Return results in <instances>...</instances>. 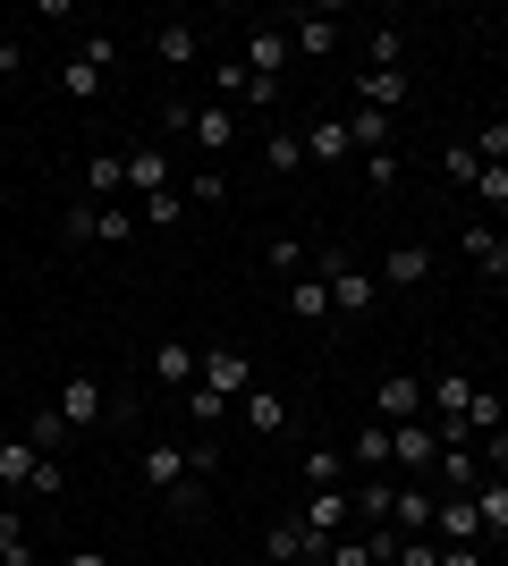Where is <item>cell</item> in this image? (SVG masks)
I'll return each mask as SVG.
<instances>
[{
	"label": "cell",
	"mask_w": 508,
	"mask_h": 566,
	"mask_svg": "<svg viewBox=\"0 0 508 566\" xmlns=\"http://www.w3.org/2000/svg\"><path fill=\"white\" fill-rule=\"evenodd\" d=\"M212 465H220L212 440H204V449H178V440H145V449H136V473H145V482L178 507V516H195V507H204V499H195V482H204Z\"/></svg>",
	"instance_id": "1"
},
{
	"label": "cell",
	"mask_w": 508,
	"mask_h": 566,
	"mask_svg": "<svg viewBox=\"0 0 508 566\" xmlns=\"http://www.w3.org/2000/svg\"><path fill=\"white\" fill-rule=\"evenodd\" d=\"M314 280L331 287V313H339V322H364V313L382 305V280H373L348 245H322V254H314Z\"/></svg>",
	"instance_id": "2"
},
{
	"label": "cell",
	"mask_w": 508,
	"mask_h": 566,
	"mask_svg": "<svg viewBox=\"0 0 508 566\" xmlns=\"http://www.w3.org/2000/svg\"><path fill=\"white\" fill-rule=\"evenodd\" d=\"M51 406H60V415H69V431H102V423H111V415H120V423H127V415H136V406H111V380H102V373H85V364H76V373L69 380H60V398H51Z\"/></svg>",
	"instance_id": "3"
},
{
	"label": "cell",
	"mask_w": 508,
	"mask_h": 566,
	"mask_svg": "<svg viewBox=\"0 0 508 566\" xmlns=\"http://www.w3.org/2000/svg\"><path fill=\"white\" fill-rule=\"evenodd\" d=\"M111 69H120V43H111V34H85V51L60 69V94H69V102H102Z\"/></svg>",
	"instance_id": "4"
},
{
	"label": "cell",
	"mask_w": 508,
	"mask_h": 566,
	"mask_svg": "<svg viewBox=\"0 0 508 566\" xmlns=\"http://www.w3.org/2000/svg\"><path fill=\"white\" fill-rule=\"evenodd\" d=\"M440 440H449V431H440L433 415H415V423H390V457H398V465H407V482H424V473H433Z\"/></svg>",
	"instance_id": "5"
},
{
	"label": "cell",
	"mask_w": 508,
	"mask_h": 566,
	"mask_svg": "<svg viewBox=\"0 0 508 566\" xmlns=\"http://www.w3.org/2000/svg\"><path fill=\"white\" fill-rule=\"evenodd\" d=\"M289 60H297V43H289V18L280 25H246V76H289Z\"/></svg>",
	"instance_id": "6"
},
{
	"label": "cell",
	"mask_w": 508,
	"mask_h": 566,
	"mask_svg": "<svg viewBox=\"0 0 508 566\" xmlns=\"http://www.w3.org/2000/svg\"><path fill=\"white\" fill-rule=\"evenodd\" d=\"M145 373H153V389H195V380H204V355H195L187 338H153Z\"/></svg>",
	"instance_id": "7"
},
{
	"label": "cell",
	"mask_w": 508,
	"mask_h": 566,
	"mask_svg": "<svg viewBox=\"0 0 508 566\" xmlns=\"http://www.w3.org/2000/svg\"><path fill=\"white\" fill-rule=\"evenodd\" d=\"M433 542L440 549H484V507H475V499H440L433 507Z\"/></svg>",
	"instance_id": "8"
},
{
	"label": "cell",
	"mask_w": 508,
	"mask_h": 566,
	"mask_svg": "<svg viewBox=\"0 0 508 566\" xmlns=\"http://www.w3.org/2000/svg\"><path fill=\"white\" fill-rule=\"evenodd\" d=\"M433 482H440V499H475V482H484V457L466 449V440H440Z\"/></svg>",
	"instance_id": "9"
},
{
	"label": "cell",
	"mask_w": 508,
	"mask_h": 566,
	"mask_svg": "<svg viewBox=\"0 0 508 566\" xmlns=\"http://www.w3.org/2000/svg\"><path fill=\"white\" fill-rule=\"evenodd\" d=\"M178 136H187L195 153H229V144H238V111H229V102H204V111H187Z\"/></svg>",
	"instance_id": "10"
},
{
	"label": "cell",
	"mask_w": 508,
	"mask_h": 566,
	"mask_svg": "<svg viewBox=\"0 0 508 566\" xmlns=\"http://www.w3.org/2000/svg\"><path fill=\"white\" fill-rule=\"evenodd\" d=\"M373 415H382V423H415V415H424V380H415V373H382Z\"/></svg>",
	"instance_id": "11"
},
{
	"label": "cell",
	"mask_w": 508,
	"mask_h": 566,
	"mask_svg": "<svg viewBox=\"0 0 508 566\" xmlns=\"http://www.w3.org/2000/svg\"><path fill=\"white\" fill-rule=\"evenodd\" d=\"M297 524H305L314 542H339V533L356 524V507H348V491H314L305 507H297Z\"/></svg>",
	"instance_id": "12"
},
{
	"label": "cell",
	"mask_w": 508,
	"mask_h": 566,
	"mask_svg": "<svg viewBox=\"0 0 508 566\" xmlns=\"http://www.w3.org/2000/svg\"><path fill=\"white\" fill-rule=\"evenodd\" d=\"M162 187H178V161H169L162 144H136L127 153V195H162Z\"/></svg>",
	"instance_id": "13"
},
{
	"label": "cell",
	"mask_w": 508,
	"mask_h": 566,
	"mask_svg": "<svg viewBox=\"0 0 508 566\" xmlns=\"http://www.w3.org/2000/svg\"><path fill=\"white\" fill-rule=\"evenodd\" d=\"M204 389H220V398H246V389H255V364H246L238 347H204Z\"/></svg>",
	"instance_id": "14"
},
{
	"label": "cell",
	"mask_w": 508,
	"mask_h": 566,
	"mask_svg": "<svg viewBox=\"0 0 508 566\" xmlns=\"http://www.w3.org/2000/svg\"><path fill=\"white\" fill-rule=\"evenodd\" d=\"M280 305H289V322H305V331H322V322H339V313H331V287H322L314 271L280 287Z\"/></svg>",
	"instance_id": "15"
},
{
	"label": "cell",
	"mask_w": 508,
	"mask_h": 566,
	"mask_svg": "<svg viewBox=\"0 0 508 566\" xmlns=\"http://www.w3.org/2000/svg\"><path fill=\"white\" fill-rule=\"evenodd\" d=\"M424 280H433V245H424V237L390 245V262H382V287H424Z\"/></svg>",
	"instance_id": "16"
},
{
	"label": "cell",
	"mask_w": 508,
	"mask_h": 566,
	"mask_svg": "<svg viewBox=\"0 0 508 566\" xmlns=\"http://www.w3.org/2000/svg\"><path fill=\"white\" fill-rule=\"evenodd\" d=\"M433 507H440V491H424V482H398V491H390V524H398V533H433Z\"/></svg>",
	"instance_id": "17"
},
{
	"label": "cell",
	"mask_w": 508,
	"mask_h": 566,
	"mask_svg": "<svg viewBox=\"0 0 508 566\" xmlns=\"http://www.w3.org/2000/svg\"><path fill=\"white\" fill-rule=\"evenodd\" d=\"M458 254L484 271V280H508V237L500 229H458Z\"/></svg>",
	"instance_id": "18"
},
{
	"label": "cell",
	"mask_w": 508,
	"mask_h": 566,
	"mask_svg": "<svg viewBox=\"0 0 508 566\" xmlns=\"http://www.w3.org/2000/svg\"><path fill=\"white\" fill-rule=\"evenodd\" d=\"M407 94H415L407 69H364V76H356V102H364V111H398Z\"/></svg>",
	"instance_id": "19"
},
{
	"label": "cell",
	"mask_w": 508,
	"mask_h": 566,
	"mask_svg": "<svg viewBox=\"0 0 508 566\" xmlns=\"http://www.w3.org/2000/svg\"><path fill=\"white\" fill-rule=\"evenodd\" d=\"M85 203H127V161L120 153H94V161H85Z\"/></svg>",
	"instance_id": "20"
},
{
	"label": "cell",
	"mask_w": 508,
	"mask_h": 566,
	"mask_svg": "<svg viewBox=\"0 0 508 566\" xmlns=\"http://www.w3.org/2000/svg\"><path fill=\"white\" fill-rule=\"evenodd\" d=\"M289 43H297V60H331V51H339V25L322 18V9H305V18H289Z\"/></svg>",
	"instance_id": "21"
},
{
	"label": "cell",
	"mask_w": 508,
	"mask_h": 566,
	"mask_svg": "<svg viewBox=\"0 0 508 566\" xmlns=\"http://www.w3.org/2000/svg\"><path fill=\"white\" fill-rule=\"evenodd\" d=\"M153 60H162V69H195V60H204V34H195V25H153Z\"/></svg>",
	"instance_id": "22"
},
{
	"label": "cell",
	"mask_w": 508,
	"mask_h": 566,
	"mask_svg": "<svg viewBox=\"0 0 508 566\" xmlns=\"http://www.w3.org/2000/svg\"><path fill=\"white\" fill-rule=\"evenodd\" d=\"M102 212H111V203H85V195L60 203V245H102Z\"/></svg>",
	"instance_id": "23"
},
{
	"label": "cell",
	"mask_w": 508,
	"mask_h": 566,
	"mask_svg": "<svg viewBox=\"0 0 508 566\" xmlns=\"http://www.w3.org/2000/svg\"><path fill=\"white\" fill-rule=\"evenodd\" d=\"M475 507H484V542H508V473L475 482Z\"/></svg>",
	"instance_id": "24"
},
{
	"label": "cell",
	"mask_w": 508,
	"mask_h": 566,
	"mask_svg": "<svg viewBox=\"0 0 508 566\" xmlns=\"http://www.w3.org/2000/svg\"><path fill=\"white\" fill-rule=\"evenodd\" d=\"M348 153H356V144H348V118L322 111L314 127H305V161H348Z\"/></svg>",
	"instance_id": "25"
},
{
	"label": "cell",
	"mask_w": 508,
	"mask_h": 566,
	"mask_svg": "<svg viewBox=\"0 0 508 566\" xmlns=\"http://www.w3.org/2000/svg\"><path fill=\"white\" fill-rule=\"evenodd\" d=\"M34 465H43V449H34V440H0V491H25V482H34Z\"/></svg>",
	"instance_id": "26"
},
{
	"label": "cell",
	"mask_w": 508,
	"mask_h": 566,
	"mask_svg": "<svg viewBox=\"0 0 508 566\" xmlns=\"http://www.w3.org/2000/svg\"><path fill=\"white\" fill-rule=\"evenodd\" d=\"M364 69H407V25H398V18L364 34Z\"/></svg>",
	"instance_id": "27"
},
{
	"label": "cell",
	"mask_w": 508,
	"mask_h": 566,
	"mask_svg": "<svg viewBox=\"0 0 508 566\" xmlns=\"http://www.w3.org/2000/svg\"><path fill=\"white\" fill-rule=\"evenodd\" d=\"M263 169L271 178H297V169H305V136H297V127H271L263 136Z\"/></svg>",
	"instance_id": "28"
},
{
	"label": "cell",
	"mask_w": 508,
	"mask_h": 566,
	"mask_svg": "<svg viewBox=\"0 0 508 566\" xmlns=\"http://www.w3.org/2000/svg\"><path fill=\"white\" fill-rule=\"evenodd\" d=\"M390 491H398V482H382V473L348 491V507H356V533H373V524H390Z\"/></svg>",
	"instance_id": "29"
},
{
	"label": "cell",
	"mask_w": 508,
	"mask_h": 566,
	"mask_svg": "<svg viewBox=\"0 0 508 566\" xmlns=\"http://www.w3.org/2000/svg\"><path fill=\"white\" fill-rule=\"evenodd\" d=\"M25 440H34L43 457H60L76 431H69V415H60V406H34V415H25Z\"/></svg>",
	"instance_id": "30"
},
{
	"label": "cell",
	"mask_w": 508,
	"mask_h": 566,
	"mask_svg": "<svg viewBox=\"0 0 508 566\" xmlns=\"http://www.w3.org/2000/svg\"><path fill=\"white\" fill-rule=\"evenodd\" d=\"M238 415H246L255 431H289V398H280V389H246Z\"/></svg>",
	"instance_id": "31"
},
{
	"label": "cell",
	"mask_w": 508,
	"mask_h": 566,
	"mask_svg": "<svg viewBox=\"0 0 508 566\" xmlns=\"http://www.w3.org/2000/svg\"><path fill=\"white\" fill-rule=\"evenodd\" d=\"M348 144H356V153H390V111H348Z\"/></svg>",
	"instance_id": "32"
},
{
	"label": "cell",
	"mask_w": 508,
	"mask_h": 566,
	"mask_svg": "<svg viewBox=\"0 0 508 566\" xmlns=\"http://www.w3.org/2000/svg\"><path fill=\"white\" fill-rule=\"evenodd\" d=\"M271 271H280V280H305V271H314V245H305V237H271Z\"/></svg>",
	"instance_id": "33"
},
{
	"label": "cell",
	"mask_w": 508,
	"mask_h": 566,
	"mask_svg": "<svg viewBox=\"0 0 508 566\" xmlns=\"http://www.w3.org/2000/svg\"><path fill=\"white\" fill-rule=\"evenodd\" d=\"M0 566H34V542H25L18 507H0Z\"/></svg>",
	"instance_id": "34"
},
{
	"label": "cell",
	"mask_w": 508,
	"mask_h": 566,
	"mask_svg": "<svg viewBox=\"0 0 508 566\" xmlns=\"http://www.w3.org/2000/svg\"><path fill=\"white\" fill-rule=\"evenodd\" d=\"M348 465H364V473H382V465H390V423L356 431V440H348Z\"/></svg>",
	"instance_id": "35"
},
{
	"label": "cell",
	"mask_w": 508,
	"mask_h": 566,
	"mask_svg": "<svg viewBox=\"0 0 508 566\" xmlns=\"http://www.w3.org/2000/svg\"><path fill=\"white\" fill-rule=\"evenodd\" d=\"M178 398H187V415H195L204 431H212V423H229V406H238V398H220V389H204V380H195V389H178Z\"/></svg>",
	"instance_id": "36"
},
{
	"label": "cell",
	"mask_w": 508,
	"mask_h": 566,
	"mask_svg": "<svg viewBox=\"0 0 508 566\" xmlns=\"http://www.w3.org/2000/svg\"><path fill=\"white\" fill-rule=\"evenodd\" d=\"M178 212H187V187H162V195H145V203H136V220H145V229H169Z\"/></svg>",
	"instance_id": "37"
},
{
	"label": "cell",
	"mask_w": 508,
	"mask_h": 566,
	"mask_svg": "<svg viewBox=\"0 0 508 566\" xmlns=\"http://www.w3.org/2000/svg\"><path fill=\"white\" fill-rule=\"evenodd\" d=\"M339 473H348V449H305V482L314 491H339Z\"/></svg>",
	"instance_id": "38"
},
{
	"label": "cell",
	"mask_w": 508,
	"mask_h": 566,
	"mask_svg": "<svg viewBox=\"0 0 508 566\" xmlns=\"http://www.w3.org/2000/svg\"><path fill=\"white\" fill-rule=\"evenodd\" d=\"M25 499H69V465H60V457H43V465H34V482H25Z\"/></svg>",
	"instance_id": "39"
},
{
	"label": "cell",
	"mask_w": 508,
	"mask_h": 566,
	"mask_svg": "<svg viewBox=\"0 0 508 566\" xmlns=\"http://www.w3.org/2000/svg\"><path fill=\"white\" fill-rule=\"evenodd\" d=\"M390 566H440V542L433 533H398V558Z\"/></svg>",
	"instance_id": "40"
},
{
	"label": "cell",
	"mask_w": 508,
	"mask_h": 566,
	"mask_svg": "<svg viewBox=\"0 0 508 566\" xmlns=\"http://www.w3.org/2000/svg\"><path fill=\"white\" fill-rule=\"evenodd\" d=\"M475 161H500V169H508V118H484V136H475Z\"/></svg>",
	"instance_id": "41"
},
{
	"label": "cell",
	"mask_w": 508,
	"mask_h": 566,
	"mask_svg": "<svg viewBox=\"0 0 508 566\" xmlns=\"http://www.w3.org/2000/svg\"><path fill=\"white\" fill-rule=\"evenodd\" d=\"M331 566H373V542H364L356 524H348V533H339V542H331Z\"/></svg>",
	"instance_id": "42"
},
{
	"label": "cell",
	"mask_w": 508,
	"mask_h": 566,
	"mask_svg": "<svg viewBox=\"0 0 508 566\" xmlns=\"http://www.w3.org/2000/svg\"><path fill=\"white\" fill-rule=\"evenodd\" d=\"M440 169H449V187H475V169H484V161H475V144H449Z\"/></svg>",
	"instance_id": "43"
},
{
	"label": "cell",
	"mask_w": 508,
	"mask_h": 566,
	"mask_svg": "<svg viewBox=\"0 0 508 566\" xmlns=\"http://www.w3.org/2000/svg\"><path fill=\"white\" fill-rule=\"evenodd\" d=\"M458 431H500V398H491V389H475V406H466Z\"/></svg>",
	"instance_id": "44"
},
{
	"label": "cell",
	"mask_w": 508,
	"mask_h": 566,
	"mask_svg": "<svg viewBox=\"0 0 508 566\" xmlns=\"http://www.w3.org/2000/svg\"><path fill=\"white\" fill-rule=\"evenodd\" d=\"M212 85L229 94V111H238V102H246V60H220V69H212Z\"/></svg>",
	"instance_id": "45"
},
{
	"label": "cell",
	"mask_w": 508,
	"mask_h": 566,
	"mask_svg": "<svg viewBox=\"0 0 508 566\" xmlns=\"http://www.w3.org/2000/svg\"><path fill=\"white\" fill-rule=\"evenodd\" d=\"M475 195H484V203H508V169L484 161V169H475Z\"/></svg>",
	"instance_id": "46"
},
{
	"label": "cell",
	"mask_w": 508,
	"mask_h": 566,
	"mask_svg": "<svg viewBox=\"0 0 508 566\" xmlns=\"http://www.w3.org/2000/svg\"><path fill=\"white\" fill-rule=\"evenodd\" d=\"M364 178L390 195V187H398V153H364Z\"/></svg>",
	"instance_id": "47"
},
{
	"label": "cell",
	"mask_w": 508,
	"mask_h": 566,
	"mask_svg": "<svg viewBox=\"0 0 508 566\" xmlns=\"http://www.w3.org/2000/svg\"><path fill=\"white\" fill-rule=\"evenodd\" d=\"M187 195H195V203H220V195H229V178H220V169H195Z\"/></svg>",
	"instance_id": "48"
},
{
	"label": "cell",
	"mask_w": 508,
	"mask_h": 566,
	"mask_svg": "<svg viewBox=\"0 0 508 566\" xmlns=\"http://www.w3.org/2000/svg\"><path fill=\"white\" fill-rule=\"evenodd\" d=\"M484 473H508V431H484Z\"/></svg>",
	"instance_id": "49"
},
{
	"label": "cell",
	"mask_w": 508,
	"mask_h": 566,
	"mask_svg": "<svg viewBox=\"0 0 508 566\" xmlns=\"http://www.w3.org/2000/svg\"><path fill=\"white\" fill-rule=\"evenodd\" d=\"M18 69H25V43H18V34H0V85H9Z\"/></svg>",
	"instance_id": "50"
},
{
	"label": "cell",
	"mask_w": 508,
	"mask_h": 566,
	"mask_svg": "<svg viewBox=\"0 0 508 566\" xmlns=\"http://www.w3.org/2000/svg\"><path fill=\"white\" fill-rule=\"evenodd\" d=\"M60 566H111V558H102V549L85 542V549H69V558H60Z\"/></svg>",
	"instance_id": "51"
},
{
	"label": "cell",
	"mask_w": 508,
	"mask_h": 566,
	"mask_svg": "<svg viewBox=\"0 0 508 566\" xmlns=\"http://www.w3.org/2000/svg\"><path fill=\"white\" fill-rule=\"evenodd\" d=\"M440 566H484V549H440Z\"/></svg>",
	"instance_id": "52"
},
{
	"label": "cell",
	"mask_w": 508,
	"mask_h": 566,
	"mask_svg": "<svg viewBox=\"0 0 508 566\" xmlns=\"http://www.w3.org/2000/svg\"><path fill=\"white\" fill-rule=\"evenodd\" d=\"M491 25H500V34H508V9H500V18H491Z\"/></svg>",
	"instance_id": "53"
}]
</instances>
